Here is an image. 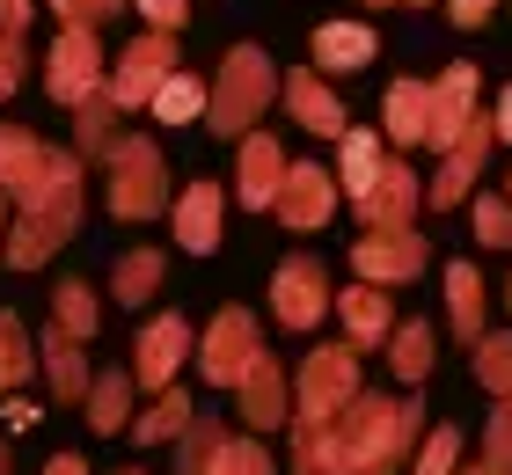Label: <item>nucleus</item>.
Listing matches in <instances>:
<instances>
[{"label": "nucleus", "instance_id": "f257e3e1", "mask_svg": "<svg viewBox=\"0 0 512 475\" xmlns=\"http://www.w3.org/2000/svg\"><path fill=\"white\" fill-rule=\"evenodd\" d=\"M110 205L125 212H154L161 205V161H154V147H125L118 154V176H110Z\"/></svg>", "mask_w": 512, "mask_h": 475}, {"label": "nucleus", "instance_id": "f03ea898", "mask_svg": "<svg viewBox=\"0 0 512 475\" xmlns=\"http://www.w3.org/2000/svg\"><path fill=\"white\" fill-rule=\"evenodd\" d=\"M88 88H96V44L81 30H66V44L52 52V95L59 103H88Z\"/></svg>", "mask_w": 512, "mask_h": 475}, {"label": "nucleus", "instance_id": "7ed1b4c3", "mask_svg": "<svg viewBox=\"0 0 512 475\" xmlns=\"http://www.w3.org/2000/svg\"><path fill=\"white\" fill-rule=\"evenodd\" d=\"M161 81H169V44H161V37L132 44L125 66H118V95H125V103H139V95H154Z\"/></svg>", "mask_w": 512, "mask_h": 475}, {"label": "nucleus", "instance_id": "20e7f679", "mask_svg": "<svg viewBox=\"0 0 512 475\" xmlns=\"http://www.w3.org/2000/svg\"><path fill=\"white\" fill-rule=\"evenodd\" d=\"M176 359H183V322H154L147 337H139V380H147V388H161Z\"/></svg>", "mask_w": 512, "mask_h": 475}, {"label": "nucleus", "instance_id": "39448f33", "mask_svg": "<svg viewBox=\"0 0 512 475\" xmlns=\"http://www.w3.org/2000/svg\"><path fill=\"white\" fill-rule=\"evenodd\" d=\"M176 227H183V242H191V249H213V234H220V198H213V190H191Z\"/></svg>", "mask_w": 512, "mask_h": 475}, {"label": "nucleus", "instance_id": "423d86ee", "mask_svg": "<svg viewBox=\"0 0 512 475\" xmlns=\"http://www.w3.org/2000/svg\"><path fill=\"white\" fill-rule=\"evenodd\" d=\"M22 373H30V344H22V322L0 315V388H22Z\"/></svg>", "mask_w": 512, "mask_h": 475}, {"label": "nucleus", "instance_id": "0eeeda50", "mask_svg": "<svg viewBox=\"0 0 512 475\" xmlns=\"http://www.w3.org/2000/svg\"><path fill=\"white\" fill-rule=\"evenodd\" d=\"M59 329H66V337H88V329H96V300H88L81 285L59 293Z\"/></svg>", "mask_w": 512, "mask_h": 475}, {"label": "nucleus", "instance_id": "6e6552de", "mask_svg": "<svg viewBox=\"0 0 512 475\" xmlns=\"http://www.w3.org/2000/svg\"><path fill=\"white\" fill-rule=\"evenodd\" d=\"M154 110H161V117H191V110H198V81H176V74H169V81L154 88Z\"/></svg>", "mask_w": 512, "mask_h": 475}, {"label": "nucleus", "instance_id": "1a4fd4ad", "mask_svg": "<svg viewBox=\"0 0 512 475\" xmlns=\"http://www.w3.org/2000/svg\"><path fill=\"white\" fill-rule=\"evenodd\" d=\"M88 417H96L103 432L125 417V380H118V373H110V380H96V402H88Z\"/></svg>", "mask_w": 512, "mask_h": 475}, {"label": "nucleus", "instance_id": "9d476101", "mask_svg": "<svg viewBox=\"0 0 512 475\" xmlns=\"http://www.w3.org/2000/svg\"><path fill=\"white\" fill-rule=\"evenodd\" d=\"M154 278H161L154 256H132V264L118 271V293H125V300H147V293H154Z\"/></svg>", "mask_w": 512, "mask_h": 475}, {"label": "nucleus", "instance_id": "9b49d317", "mask_svg": "<svg viewBox=\"0 0 512 475\" xmlns=\"http://www.w3.org/2000/svg\"><path fill=\"white\" fill-rule=\"evenodd\" d=\"M59 15H66V22H81V30H88V22L118 15V0H59Z\"/></svg>", "mask_w": 512, "mask_h": 475}, {"label": "nucleus", "instance_id": "f8f14e48", "mask_svg": "<svg viewBox=\"0 0 512 475\" xmlns=\"http://www.w3.org/2000/svg\"><path fill=\"white\" fill-rule=\"evenodd\" d=\"M15 81H22V52H15V44H8V37H0V95H8Z\"/></svg>", "mask_w": 512, "mask_h": 475}, {"label": "nucleus", "instance_id": "ddd939ff", "mask_svg": "<svg viewBox=\"0 0 512 475\" xmlns=\"http://www.w3.org/2000/svg\"><path fill=\"white\" fill-rule=\"evenodd\" d=\"M30 22V0H0V30H22Z\"/></svg>", "mask_w": 512, "mask_h": 475}, {"label": "nucleus", "instance_id": "4468645a", "mask_svg": "<svg viewBox=\"0 0 512 475\" xmlns=\"http://www.w3.org/2000/svg\"><path fill=\"white\" fill-rule=\"evenodd\" d=\"M139 8H147L154 22H176V15H183V0H139Z\"/></svg>", "mask_w": 512, "mask_h": 475}, {"label": "nucleus", "instance_id": "2eb2a0df", "mask_svg": "<svg viewBox=\"0 0 512 475\" xmlns=\"http://www.w3.org/2000/svg\"><path fill=\"white\" fill-rule=\"evenodd\" d=\"M44 475H81V461H52V468H44Z\"/></svg>", "mask_w": 512, "mask_h": 475}]
</instances>
